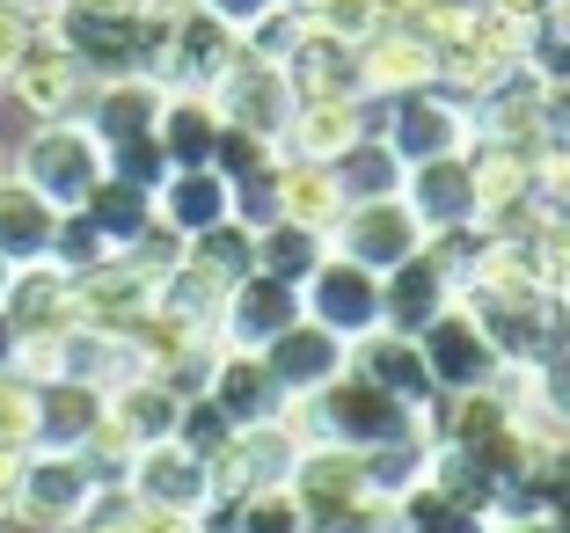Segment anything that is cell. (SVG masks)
<instances>
[{"mask_svg": "<svg viewBox=\"0 0 570 533\" xmlns=\"http://www.w3.org/2000/svg\"><path fill=\"white\" fill-rule=\"evenodd\" d=\"M16 351H22V336H16V322L0 315V373H16Z\"/></svg>", "mask_w": 570, "mask_h": 533, "instance_id": "obj_51", "label": "cell"}, {"mask_svg": "<svg viewBox=\"0 0 570 533\" xmlns=\"http://www.w3.org/2000/svg\"><path fill=\"white\" fill-rule=\"evenodd\" d=\"M483 533H556V526H549V519H490Z\"/></svg>", "mask_w": 570, "mask_h": 533, "instance_id": "obj_52", "label": "cell"}, {"mask_svg": "<svg viewBox=\"0 0 570 533\" xmlns=\"http://www.w3.org/2000/svg\"><path fill=\"white\" fill-rule=\"evenodd\" d=\"M285 8H307V0H285Z\"/></svg>", "mask_w": 570, "mask_h": 533, "instance_id": "obj_55", "label": "cell"}, {"mask_svg": "<svg viewBox=\"0 0 570 533\" xmlns=\"http://www.w3.org/2000/svg\"><path fill=\"white\" fill-rule=\"evenodd\" d=\"M358 73H366V102H395V96H410V88H432L439 81V51L424 45L417 30L387 22L381 37L358 45Z\"/></svg>", "mask_w": 570, "mask_h": 533, "instance_id": "obj_21", "label": "cell"}, {"mask_svg": "<svg viewBox=\"0 0 570 533\" xmlns=\"http://www.w3.org/2000/svg\"><path fill=\"white\" fill-rule=\"evenodd\" d=\"M8 285H16V264H0V307H8Z\"/></svg>", "mask_w": 570, "mask_h": 533, "instance_id": "obj_54", "label": "cell"}, {"mask_svg": "<svg viewBox=\"0 0 570 533\" xmlns=\"http://www.w3.org/2000/svg\"><path fill=\"white\" fill-rule=\"evenodd\" d=\"M381 132V102H293V125H285L278 154H293V161H344V154L358 147V139Z\"/></svg>", "mask_w": 570, "mask_h": 533, "instance_id": "obj_16", "label": "cell"}, {"mask_svg": "<svg viewBox=\"0 0 570 533\" xmlns=\"http://www.w3.org/2000/svg\"><path fill=\"white\" fill-rule=\"evenodd\" d=\"M22 45H30V22L0 0V88H8V73H16V59H22Z\"/></svg>", "mask_w": 570, "mask_h": 533, "instance_id": "obj_48", "label": "cell"}, {"mask_svg": "<svg viewBox=\"0 0 570 533\" xmlns=\"http://www.w3.org/2000/svg\"><path fill=\"white\" fill-rule=\"evenodd\" d=\"M293 322H301V285L249 270V278L227 285V300H219V344L227 351H264L271 336H285Z\"/></svg>", "mask_w": 570, "mask_h": 533, "instance_id": "obj_15", "label": "cell"}, {"mask_svg": "<svg viewBox=\"0 0 570 533\" xmlns=\"http://www.w3.org/2000/svg\"><path fill=\"white\" fill-rule=\"evenodd\" d=\"M498 519H549L556 533H570V424H541V446Z\"/></svg>", "mask_w": 570, "mask_h": 533, "instance_id": "obj_19", "label": "cell"}, {"mask_svg": "<svg viewBox=\"0 0 570 533\" xmlns=\"http://www.w3.org/2000/svg\"><path fill=\"white\" fill-rule=\"evenodd\" d=\"M490 8H504V16H534V8H549V0H490Z\"/></svg>", "mask_w": 570, "mask_h": 533, "instance_id": "obj_53", "label": "cell"}, {"mask_svg": "<svg viewBox=\"0 0 570 533\" xmlns=\"http://www.w3.org/2000/svg\"><path fill=\"white\" fill-rule=\"evenodd\" d=\"M293 81H285V67H271V59H249L242 51L235 67H227V81L213 88V110L227 117V125H242V132H264L271 147L285 139V125H293Z\"/></svg>", "mask_w": 570, "mask_h": 533, "instance_id": "obj_14", "label": "cell"}, {"mask_svg": "<svg viewBox=\"0 0 570 533\" xmlns=\"http://www.w3.org/2000/svg\"><path fill=\"white\" fill-rule=\"evenodd\" d=\"M16 490H22V453H0V526H16Z\"/></svg>", "mask_w": 570, "mask_h": 533, "instance_id": "obj_49", "label": "cell"}, {"mask_svg": "<svg viewBox=\"0 0 570 533\" xmlns=\"http://www.w3.org/2000/svg\"><path fill=\"white\" fill-rule=\"evenodd\" d=\"M352 373H366V381L381 387V395H395L403 409H424V402L439 395V387H432V373H424L417 336H395V329L358 336V344H352Z\"/></svg>", "mask_w": 570, "mask_h": 533, "instance_id": "obj_26", "label": "cell"}, {"mask_svg": "<svg viewBox=\"0 0 570 533\" xmlns=\"http://www.w3.org/2000/svg\"><path fill=\"white\" fill-rule=\"evenodd\" d=\"M336 213H344L336 168H322V161H293V154H278V219L330 234V227H336Z\"/></svg>", "mask_w": 570, "mask_h": 533, "instance_id": "obj_32", "label": "cell"}, {"mask_svg": "<svg viewBox=\"0 0 570 533\" xmlns=\"http://www.w3.org/2000/svg\"><path fill=\"white\" fill-rule=\"evenodd\" d=\"M381 139L395 147V161L417 168V161H446V154H469L475 147V110L469 96L453 88H410V96L381 102Z\"/></svg>", "mask_w": 570, "mask_h": 533, "instance_id": "obj_3", "label": "cell"}, {"mask_svg": "<svg viewBox=\"0 0 570 533\" xmlns=\"http://www.w3.org/2000/svg\"><path fill=\"white\" fill-rule=\"evenodd\" d=\"M213 168L227 176V184H249V176H271V168H278V147H271L264 132H242V125H219Z\"/></svg>", "mask_w": 570, "mask_h": 533, "instance_id": "obj_42", "label": "cell"}, {"mask_svg": "<svg viewBox=\"0 0 570 533\" xmlns=\"http://www.w3.org/2000/svg\"><path fill=\"white\" fill-rule=\"evenodd\" d=\"M301 315L315 322V329H330L336 344H358V336L381 329V270L352 264V256H322L315 278L301 285Z\"/></svg>", "mask_w": 570, "mask_h": 533, "instance_id": "obj_7", "label": "cell"}, {"mask_svg": "<svg viewBox=\"0 0 570 533\" xmlns=\"http://www.w3.org/2000/svg\"><path fill=\"white\" fill-rule=\"evenodd\" d=\"M293 461H301V438H293L285 417L249 424V432H235L227 453L213 461V497H264V490H285Z\"/></svg>", "mask_w": 570, "mask_h": 533, "instance_id": "obj_13", "label": "cell"}, {"mask_svg": "<svg viewBox=\"0 0 570 533\" xmlns=\"http://www.w3.org/2000/svg\"><path fill=\"white\" fill-rule=\"evenodd\" d=\"M110 483H96V467L81 453H22V490H16V526L37 533H73Z\"/></svg>", "mask_w": 570, "mask_h": 533, "instance_id": "obj_5", "label": "cell"}, {"mask_svg": "<svg viewBox=\"0 0 570 533\" xmlns=\"http://www.w3.org/2000/svg\"><path fill=\"white\" fill-rule=\"evenodd\" d=\"M336 168V190H344V205H366V198H403V176L410 168L395 161V147H387L381 132L373 139H358L344 161H330Z\"/></svg>", "mask_w": 570, "mask_h": 533, "instance_id": "obj_35", "label": "cell"}, {"mask_svg": "<svg viewBox=\"0 0 570 533\" xmlns=\"http://www.w3.org/2000/svg\"><path fill=\"white\" fill-rule=\"evenodd\" d=\"M549 139L570 147V88H549Z\"/></svg>", "mask_w": 570, "mask_h": 533, "instance_id": "obj_50", "label": "cell"}, {"mask_svg": "<svg viewBox=\"0 0 570 533\" xmlns=\"http://www.w3.org/2000/svg\"><path fill=\"white\" fill-rule=\"evenodd\" d=\"M235 219L249 234L278 219V168H271V176H249V184H235Z\"/></svg>", "mask_w": 570, "mask_h": 533, "instance_id": "obj_46", "label": "cell"}, {"mask_svg": "<svg viewBox=\"0 0 570 533\" xmlns=\"http://www.w3.org/2000/svg\"><path fill=\"white\" fill-rule=\"evenodd\" d=\"M110 256H118V249L88 227V213H59V234H51V256H45V264H59L67 278H81V270L110 264Z\"/></svg>", "mask_w": 570, "mask_h": 533, "instance_id": "obj_41", "label": "cell"}, {"mask_svg": "<svg viewBox=\"0 0 570 533\" xmlns=\"http://www.w3.org/2000/svg\"><path fill=\"white\" fill-rule=\"evenodd\" d=\"M184 264H198L205 278H219V285H242L256 270V234L242 227V219H219V227H205V234L184 241Z\"/></svg>", "mask_w": 570, "mask_h": 533, "instance_id": "obj_37", "label": "cell"}, {"mask_svg": "<svg viewBox=\"0 0 570 533\" xmlns=\"http://www.w3.org/2000/svg\"><path fill=\"white\" fill-rule=\"evenodd\" d=\"M118 256H125V264H132V270H147V278H154V285H161V278H168V270L184 264V234H176V227H161V219H154V227H147V234H139L132 249H118Z\"/></svg>", "mask_w": 570, "mask_h": 533, "instance_id": "obj_45", "label": "cell"}, {"mask_svg": "<svg viewBox=\"0 0 570 533\" xmlns=\"http://www.w3.org/2000/svg\"><path fill=\"white\" fill-rule=\"evenodd\" d=\"M424 241H432V234L417 227V213H410L403 198L344 205V213H336V227H330V249L352 256V264H366V270H381V278H387L395 264H410Z\"/></svg>", "mask_w": 570, "mask_h": 533, "instance_id": "obj_10", "label": "cell"}, {"mask_svg": "<svg viewBox=\"0 0 570 533\" xmlns=\"http://www.w3.org/2000/svg\"><path fill=\"white\" fill-rule=\"evenodd\" d=\"M73 315H81L88 329L125 336L139 315H154V278H147V270H132L125 256H110V264H96V270L73 278Z\"/></svg>", "mask_w": 570, "mask_h": 533, "instance_id": "obj_20", "label": "cell"}, {"mask_svg": "<svg viewBox=\"0 0 570 533\" xmlns=\"http://www.w3.org/2000/svg\"><path fill=\"white\" fill-rule=\"evenodd\" d=\"M205 402H213V409L235 424V432L285 417V395H278V381H271V366L256 358V351H219L213 381H205Z\"/></svg>", "mask_w": 570, "mask_h": 533, "instance_id": "obj_23", "label": "cell"}, {"mask_svg": "<svg viewBox=\"0 0 570 533\" xmlns=\"http://www.w3.org/2000/svg\"><path fill=\"white\" fill-rule=\"evenodd\" d=\"M453 300H461V278H453L446 249H439V241H424L410 264H395V270L381 278V329L417 336L424 322H439Z\"/></svg>", "mask_w": 570, "mask_h": 533, "instance_id": "obj_12", "label": "cell"}, {"mask_svg": "<svg viewBox=\"0 0 570 533\" xmlns=\"http://www.w3.org/2000/svg\"><path fill=\"white\" fill-rule=\"evenodd\" d=\"M16 176H22V184H30L45 205H59V213H81L88 190L110 176V161H102V139L88 132L81 117H59V125H37V132L22 139Z\"/></svg>", "mask_w": 570, "mask_h": 533, "instance_id": "obj_2", "label": "cell"}, {"mask_svg": "<svg viewBox=\"0 0 570 533\" xmlns=\"http://www.w3.org/2000/svg\"><path fill=\"white\" fill-rule=\"evenodd\" d=\"M285 81H293L301 102H358V96H366L358 45L322 37V30H301V45H293V59H285Z\"/></svg>", "mask_w": 570, "mask_h": 533, "instance_id": "obj_24", "label": "cell"}, {"mask_svg": "<svg viewBox=\"0 0 570 533\" xmlns=\"http://www.w3.org/2000/svg\"><path fill=\"white\" fill-rule=\"evenodd\" d=\"M198 8H205V16H219V22H227L235 37H249L256 22L271 16V8H285V0H198Z\"/></svg>", "mask_w": 570, "mask_h": 533, "instance_id": "obj_47", "label": "cell"}, {"mask_svg": "<svg viewBox=\"0 0 570 533\" xmlns=\"http://www.w3.org/2000/svg\"><path fill=\"white\" fill-rule=\"evenodd\" d=\"M242 59V37L227 30L219 16H205L198 0H184L168 16V37H161V59H154V81L168 96H213L227 81V67Z\"/></svg>", "mask_w": 570, "mask_h": 533, "instance_id": "obj_4", "label": "cell"}, {"mask_svg": "<svg viewBox=\"0 0 570 533\" xmlns=\"http://www.w3.org/2000/svg\"><path fill=\"white\" fill-rule=\"evenodd\" d=\"M0 315L16 322V336L30 344V336H67L73 322V278L59 264H22L16 270V285H8V307Z\"/></svg>", "mask_w": 570, "mask_h": 533, "instance_id": "obj_27", "label": "cell"}, {"mask_svg": "<svg viewBox=\"0 0 570 533\" xmlns=\"http://www.w3.org/2000/svg\"><path fill=\"white\" fill-rule=\"evenodd\" d=\"M227 438H235V424L219 417V409H213L205 395H190V402H184V417H176V446H184V453H198V461L213 467L219 453H227Z\"/></svg>", "mask_w": 570, "mask_h": 533, "instance_id": "obj_43", "label": "cell"}, {"mask_svg": "<svg viewBox=\"0 0 570 533\" xmlns=\"http://www.w3.org/2000/svg\"><path fill=\"white\" fill-rule=\"evenodd\" d=\"M301 16H307V30H322V37L366 45V37H381L387 22H395V0H307Z\"/></svg>", "mask_w": 570, "mask_h": 533, "instance_id": "obj_39", "label": "cell"}, {"mask_svg": "<svg viewBox=\"0 0 570 533\" xmlns=\"http://www.w3.org/2000/svg\"><path fill=\"white\" fill-rule=\"evenodd\" d=\"M51 234H59V205H45L16 168H0V264H45Z\"/></svg>", "mask_w": 570, "mask_h": 533, "instance_id": "obj_28", "label": "cell"}, {"mask_svg": "<svg viewBox=\"0 0 570 533\" xmlns=\"http://www.w3.org/2000/svg\"><path fill=\"white\" fill-rule=\"evenodd\" d=\"M227 533H307V519L285 490H264V497H235V526Z\"/></svg>", "mask_w": 570, "mask_h": 533, "instance_id": "obj_44", "label": "cell"}, {"mask_svg": "<svg viewBox=\"0 0 570 533\" xmlns=\"http://www.w3.org/2000/svg\"><path fill=\"white\" fill-rule=\"evenodd\" d=\"M102 417L118 424L125 446H161V438H176V417H184V395H168L154 373H132L125 387H110L102 395Z\"/></svg>", "mask_w": 570, "mask_h": 533, "instance_id": "obj_30", "label": "cell"}, {"mask_svg": "<svg viewBox=\"0 0 570 533\" xmlns=\"http://www.w3.org/2000/svg\"><path fill=\"white\" fill-rule=\"evenodd\" d=\"M285 497L301 504L307 533H330L358 497H373L366 461H358L352 446H301V461H293V475H285Z\"/></svg>", "mask_w": 570, "mask_h": 533, "instance_id": "obj_11", "label": "cell"}, {"mask_svg": "<svg viewBox=\"0 0 570 533\" xmlns=\"http://www.w3.org/2000/svg\"><path fill=\"white\" fill-rule=\"evenodd\" d=\"M285 424L301 446H352V453H373L387 438H410L417 432V409H403L395 395L366 381V373H336L330 387H315L307 402H285Z\"/></svg>", "mask_w": 570, "mask_h": 533, "instance_id": "obj_1", "label": "cell"}, {"mask_svg": "<svg viewBox=\"0 0 570 533\" xmlns=\"http://www.w3.org/2000/svg\"><path fill=\"white\" fill-rule=\"evenodd\" d=\"M403 205L417 213V227L432 234H461V227H483V205H475V176H469V154H446V161H417L403 176Z\"/></svg>", "mask_w": 570, "mask_h": 533, "instance_id": "obj_17", "label": "cell"}, {"mask_svg": "<svg viewBox=\"0 0 570 533\" xmlns=\"http://www.w3.org/2000/svg\"><path fill=\"white\" fill-rule=\"evenodd\" d=\"M417 351H424V373H432L439 395H483V387H498L504 373H512L498 358V344H490V329L461 300H453L439 322H424V329H417Z\"/></svg>", "mask_w": 570, "mask_h": 533, "instance_id": "obj_6", "label": "cell"}, {"mask_svg": "<svg viewBox=\"0 0 570 533\" xmlns=\"http://www.w3.org/2000/svg\"><path fill=\"white\" fill-rule=\"evenodd\" d=\"M520 67L534 73L541 88H570V0H549L527 16V51Z\"/></svg>", "mask_w": 570, "mask_h": 533, "instance_id": "obj_36", "label": "cell"}, {"mask_svg": "<svg viewBox=\"0 0 570 533\" xmlns=\"http://www.w3.org/2000/svg\"><path fill=\"white\" fill-rule=\"evenodd\" d=\"M88 227L110 241V249H132L139 234L154 227V190H139V184H125V176H102L96 190H88Z\"/></svg>", "mask_w": 570, "mask_h": 533, "instance_id": "obj_33", "label": "cell"}, {"mask_svg": "<svg viewBox=\"0 0 570 533\" xmlns=\"http://www.w3.org/2000/svg\"><path fill=\"white\" fill-rule=\"evenodd\" d=\"M0 453H37V381L0 373Z\"/></svg>", "mask_w": 570, "mask_h": 533, "instance_id": "obj_40", "label": "cell"}, {"mask_svg": "<svg viewBox=\"0 0 570 533\" xmlns=\"http://www.w3.org/2000/svg\"><path fill=\"white\" fill-rule=\"evenodd\" d=\"M219 125H227V117L213 110V96H168V102H161V125H154V139H161L168 168H213Z\"/></svg>", "mask_w": 570, "mask_h": 533, "instance_id": "obj_31", "label": "cell"}, {"mask_svg": "<svg viewBox=\"0 0 570 533\" xmlns=\"http://www.w3.org/2000/svg\"><path fill=\"white\" fill-rule=\"evenodd\" d=\"M154 219L190 241V234L235 219V184H227L219 168H168L161 184H154Z\"/></svg>", "mask_w": 570, "mask_h": 533, "instance_id": "obj_25", "label": "cell"}, {"mask_svg": "<svg viewBox=\"0 0 570 533\" xmlns=\"http://www.w3.org/2000/svg\"><path fill=\"white\" fill-rule=\"evenodd\" d=\"M125 497H132L139 512H161V519H198L205 504H213V467H205L198 453H184L176 438H161V446L132 453Z\"/></svg>", "mask_w": 570, "mask_h": 533, "instance_id": "obj_9", "label": "cell"}, {"mask_svg": "<svg viewBox=\"0 0 570 533\" xmlns=\"http://www.w3.org/2000/svg\"><path fill=\"white\" fill-rule=\"evenodd\" d=\"M8 96H16L22 110L37 117V125H59V117H81V110H88L96 81H88V67H81V59H73V51L59 45L51 30H30L16 73H8Z\"/></svg>", "mask_w": 570, "mask_h": 533, "instance_id": "obj_8", "label": "cell"}, {"mask_svg": "<svg viewBox=\"0 0 570 533\" xmlns=\"http://www.w3.org/2000/svg\"><path fill=\"white\" fill-rule=\"evenodd\" d=\"M322 256H330V234H315V227H293V219H271V227H256V270H264V278L307 285Z\"/></svg>", "mask_w": 570, "mask_h": 533, "instance_id": "obj_34", "label": "cell"}, {"mask_svg": "<svg viewBox=\"0 0 570 533\" xmlns=\"http://www.w3.org/2000/svg\"><path fill=\"white\" fill-rule=\"evenodd\" d=\"M102 424V387L37 381V453H81Z\"/></svg>", "mask_w": 570, "mask_h": 533, "instance_id": "obj_29", "label": "cell"}, {"mask_svg": "<svg viewBox=\"0 0 570 533\" xmlns=\"http://www.w3.org/2000/svg\"><path fill=\"white\" fill-rule=\"evenodd\" d=\"M256 358L271 366V381H278V395H285V402H307L315 387H330L336 373L352 366V344H336L330 329H315V322L301 315L285 336H271Z\"/></svg>", "mask_w": 570, "mask_h": 533, "instance_id": "obj_18", "label": "cell"}, {"mask_svg": "<svg viewBox=\"0 0 570 533\" xmlns=\"http://www.w3.org/2000/svg\"><path fill=\"white\" fill-rule=\"evenodd\" d=\"M161 102H168V88L154 81V73L96 81V96H88L81 125L102 139V154H110V147H125V139H154V125H161Z\"/></svg>", "mask_w": 570, "mask_h": 533, "instance_id": "obj_22", "label": "cell"}, {"mask_svg": "<svg viewBox=\"0 0 570 533\" xmlns=\"http://www.w3.org/2000/svg\"><path fill=\"white\" fill-rule=\"evenodd\" d=\"M358 461H366V490H373V497H410V490L432 475V446H424L417 432H410V438H387V446L358 453Z\"/></svg>", "mask_w": 570, "mask_h": 533, "instance_id": "obj_38", "label": "cell"}]
</instances>
